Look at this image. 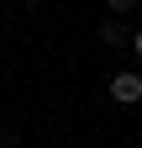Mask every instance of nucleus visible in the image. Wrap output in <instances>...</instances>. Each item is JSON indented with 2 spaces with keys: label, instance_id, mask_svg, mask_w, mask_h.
I'll list each match as a JSON object with an SVG mask.
<instances>
[{
  "label": "nucleus",
  "instance_id": "f257e3e1",
  "mask_svg": "<svg viewBox=\"0 0 142 148\" xmlns=\"http://www.w3.org/2000/svg\"><path fill=\"white\" fill-rule=\"evenodd\" d=\"M105 90H111L116 106H137V101H142V74H137V69H121V74L105 79Z\"/></svg>",
  "mask_w": 142,
  "mask_h": 148
},
{
  "label": "nucleus",
  "instance_id": "f03ea898",
  "mask_svg": "<svg viewBox=\"0 0 142 148\" xmlns=\"http://www.w3.org/2000/svg\"><path fill=\"white\" fill-rule=\"evenodd\" d=\"M100 42H105V48H126V42H132V32L121 27V21H105V27H100Z\"/></svg>",
  "mask_w": 142,
  "mask_h": 148
},
{
  "label": "nucleus",
  "instance_id": "7ed1b4c3",
  "mask_svg": "<svg viewBox=\"0 0 142 148\" xmlns=\"http://www.w3.org/2000/svg\"><path fill=\"white\" fill-rule=\"evenodd\" d=\"M105 5H111V11H116V16H126V11H132V5H137V0H105Z\"/></svg>",
  "mask_w": 142,
  "mask_h": 148
},
{
  "label": "nucleus",
  "instance_id": "20e7f679",
  "mask_svg": "<svg viewBox=\"0 0 142 148\" xmlns=\"http://www.w3.org/2000/svg\"><path fill=\"white\" fill-rule=\"evenodd\" d=\"M132 53H137V58H142V32H132Z\"/></svg>",
  "mask_w": 142,
  "mask_h": 148
},
{
  "label": "nucleus",
  "instance_id": "39448f33",
  "mask_svg": "<svg viewBox=\"0 0 142 148\" xmlns=\"http://www.w3.org/2000/svg\"><path fill=\"white\" fill-rule=\"evenodd\" d=\"M0 148H16V138H11V132H0Z\"/></svg>",
  "mask_w": 142,
  "mask_h": 148
}]
</instances>
